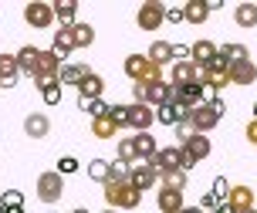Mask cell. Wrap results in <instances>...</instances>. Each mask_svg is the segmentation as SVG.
<instances>
[{
	"mask_svg": "<svg viewBox=\"0 0 257 213\" xmlns=\"http://www.w3.org/2000/svg\"><path fill=\"white\" fill-rule=\"evenodd\" d=\"M213 58H217V44L213 41H196V44H190V61L196 68H206Z\"/></svg>",
	"mask_w": 257,
	"mask_h": 213,
	"instance_id": "obj_21",
	"label": "cell"
},
{
	"mask_svg": "<svg viewBox=\"0 0 257 213\" xmlns=\"http://www.w3.org/2000/svg\"><path fill=\"white\" fill-rule=\"evenodd\" d=\"M159 186H166V189H186V173L183 169H173V173H159Z\"/></svg>",
	"mask_w": 257,
	"mask_h": 213,
	"instance_id": "obj_32",
	"label": "cell"
},
{
	"mask_svg": "<svg viewBox=\"0 0 257 213\" xmlns=\"http://www.w3.org/2000/svg\"><path fill=\"white\" fill-rule=\"evenodd\" d=\"M136 24L142 31H159V27L166 24V4L163 0H142L139 14H136Z\"/></svg>",
	"mask_w": 257,
	"mask_h": 213,
	"instance_id": "obj_4",
	"label": "cell"
},
{
	"mask_svg": "<svg viewBox=\"0 0 257 213\" xmlns=\"http://www.w3.org/2000/svg\"><path fill=\"white\" fill-rule=\"evenodd\" d=\"M206 101V88L196 81V85H183L176 88V105L180 109H196V105H203Z\"/></svg>",
	"mask_w": 257,
	"mask_h": 213,
	"instance_id": "obj_15",
	"label": "cell"
},
{
	"mask_svg": "<svg viewBox=\"0 0 257 213\" xmlns=\"http://www.w3.org/2000/svg\"><path fill=\"white\" fill-rule=\"evenodd\" d=\"M24 132H27L31 139H44L48 132H51V119H48L44 112H31V115L24 119Z\"/></svg>",
	"mask_w": 257,
	"mask_h": 213,
	"instance_id": "obj_23",
	"label": "cell"
},
{
	"mask_svg": "<svg viewBox=\"0 0 257 213\" xmlns=\"http://www.w3.org/2000/svg\"><path fill=\"white\" fill-rule=\"evenodd\" d=\"M125 179H128V166L108 163V183H125Z\"/></svg>",
	"mask_w": 257,
	"mask_h": 213,
	"instance_id": "obj_41",
	"label": "cell"
},
{
	"mask_svg": "<svg viewBox=\"0 0 257 213\" xmlns=\"http://www.w3.org/2000/svg\"><path fill=\"white\" fill-rule=\"evenodd\" d=\"M51 11H54V21H61V27H71L78 17V4L75 0H54Z\"/></svg>",
	"mask_w": 257,
	"mask_h": 213,
	"instance_id": "obj_26",
	"label": "cell"
},
{
	"mask_svg": "<svg viewBox=\"0 0 257 213\" xmlns=\"http://www.w3.org/2000/svg\"><path fill=\"white\" fill-rule=\"evenodd\" d=\"M146 105H149V109L176 105V88L169 85L166 78H163V81H153V85H146Z\"/></svg>",
	"mask_w": 257,
	"mask_h": 213,
	"instance_id": "obj_8",
	"label": "cell"
},
{
	"mask_svg": "<svg viewBox=\"0 0 257 213\" xmlns=\"http://www.w3.org/2000/svg\"><path fill=\"white\" fill-rule=\"evenodd\" d=\"M233 21H237V27H244V31L257 27V4H237L233 7Z\"/></svg>",
	"mask_w": 257,
	"mask_h": 213,
	"instance_id": "obj_28",
	"label": "cell"
},
{
	"mask_svg": "<svg viewBox=\"0 0 257 213\" xmlns=\"http://www.w3.org/2000/svg\"><path fill=\"white\" fill-rule=\"evenodd\" d=\"M196 81H200V68L193 61H173V68H169V85L173 88L196 85Z\"/></svg>",
	"mask_w": 257,
	"mask_h": 213,
	"instance_id": "obj_12",
	"label": "cell"
},
{
	"mask_svg": "<svg viewBox=\"0 0 257 213\" xmlns=\"http://www.w3.org/2000/svg\"><path fill=\"white\" fill-rule=\"evenodd\" d=\"M254 119H257V105H254Z\"/></svg>",
	"mask_w": 257,
	"mask_h": 213,
	"instance_id": "obj_54",
	"label": "cell"
},
{
	"mask_svg": "<svg viewBox=\"0 0 257 213\" xmlns=\"http://www.w3.org/2000/svg\"><path fill=\"white\" fill-rule=\"evenodd\" d=\"M41 98H44V105H58V101H61V85H58V81L44 85L41 88Z\"/></svg>",
	"mask_w": 257,
	"mask_h": 213,
	"instance_id": "obj_39",
	"label": "cell"
},
{
	"mask_svg": "<svg viewBox=\"0 0 257 213\" xmlns=\"http://www.w3.org/2000/svg\"><path fill=\"white\" fill-rule=\"evenodd\" d=\"M71 38H75V48H91L95 44V27L85 24V21H75L71 24Z\"/></svg>",
	"mask_w": 257,
	"mask_h": 213,
	"instance_id": "obj_30",
	"label": "cell"
},
{
	"mask_svg": "<svg viewBox=\"0 0 257 213\" xmlns=\"http://www.w3.org/2000/svg\"><path fill=\"white\" fill-rule=\"evenodd\" d=\"M17 206H24V193L21 189H4L0 193V210H17Z\"/></svg>",
	"mask_w": 257,
	"mask_h": 213,
	"instance_id": "obj_35",
	"label": "cell"
},
{
	"mask_svg": "<svg viewBox=\"0 0 257 213\" xmlns=\"http://www.w3.org/2000/svg\"><path fill=\"white\" fill-rule=\"evenodd\" d=\"M156 206L163 213H180L186 203H183V193L180 189H166V186H159V193H156Z\"/></svg>",
	"mask_w": 257,
	"mask_h": 213,
	"instance_id": "obj_18",
	"label": "cell"
},
{
	"mask_svg": "<svg viewBox=\"0 0 257 213\" xmlns=\"http://www.w3.org/2000/svg\"><path fill=\"white\" fill-rule=\"evenodd\" d=\"M105 203H108V210H136L142 203V193L132 183H105Z\"/></svg>",
	"mask_w": 257,
	"mask_h": 213,
	"instance_id": "obj_1",
	"label": "cell"
},
{
	"mask_svg": "<svg viewBox=\"0 0 257 213\" xmlns=\"http://www.w3.org/2000/svg\"><path fill=\"white\" fill-rule=\"evenodd\" d=\"M247 213H254V210H247Z\"/></svg>",
	"mask_w": 257,
	"mask_h": 213,
	"instance_id": "obj_55",
	"label": "cell"
},
{
	"mask_svg": "<svg viewBox=\"0 0 257 213\" xmlns=\"http://www.w3.org/2000/svg\"><path fill=\"white\" fill-rule=\"evenodd\" d=\"M132 98H136V105H146V85L142 81H132Z\"/></svg>",
	"mask_w": 257,
	"mask_h": 213,
	"instance_id": "obj_45",
	"label": "cell"
},
{
	"mask_svg": "<svg viewBox=\"0 0 257 213\" xmlns=\"http://www.w3.org/2000/svg\"><path fill=\"white\" fill-rule=\"evenodd\" d=\"M122 68H125V75L132 78V81H142V85L163 81V68H159V64H153L146 54H128Z\"/></svg>",
	"mask_w": 257,
	"mask_h": 213,
	"instance_id": "obj_2",
	"label": "cell"
},
{
	"mask_svg": "<svg viewBox=\"0 0 257 213\" xmlns=\"http://www.w3.org/2000/svg\"><path fill=\"white\" fill-rule=\"evenodd\" d=\"M17 78H21V71H17V58H14V54H0V88H14Z\"/></svg>",
	"mask_w": 257,
	"mask_h": 213,
	"instance_id": "obj_24",
	"label": "cell"
},
{
	"mask_svg": "<svg viewBox=\"0 0 257 213\" xmlns=\"http://www.w3.org/2000/svg\"><path fill=\"white\" fill-rule=\"evenodd\" d=\"M166 21L169 24H180L183 21V7H166Z\"/></svg>",
	"mask_w": 257,
	"mask_h": 213,
	"instance_id": "obj_47",
	"label": "cell"
},
{
	"mask_svg": "<svg viewBox=\"0 0 257 213\" xmlns=\"http://www.w3.org/2000/svg\"><path fill=\"white\" fill-rule=\"evenodd\" d=\"M61 196H64V176L54 173V169L41 173V176H38V200L51 206V203H58Z\"/></svg>",
	"mask_w": 257,
	"mask_h": 213,
	"instance_id": "obj_5",
	"label": "cell"
},
{
	"mask_svg": "<svg viewBox=\"0 0 257 213\" xmlns=\"http://www.w3.org/2000/svg\"><path fill=\"white\" fill-rule=\"evenodd\" d=\"M24 21L34 27V31H48V27L54 24L51 4H44V0H31V4H24Z\"/></svg>",
	"mask_w": 257,
	"mask_h": 213,
	"instance_id": "obj_6",
	"label": "cell"
},
{
	"mask_svg": "<svg viewBox=\"0 0 257 213\" xmlns=\"http://www.w3.org/2000/svg\"><path fill=\"white\" fill-rule=\"evenodd\" d=\"M173 61H190V44H173Z\"/></svg>",
	"mask_w": 257,
	"mask_h": 213,
	"instance_id": "obj_43",
	"label": "cell"
},
{
	"mask_svg": "<svg viewBox=\"0 0 257 213\" xmlns=\"http://www.w3.org/2000/svg\"><path fill=\"white\" fill-rule=\"evenodd\" d=\"M227 75H230V85H254L257 81V64L250 61V58H244V61H230Z\"/></svg>",
	"mask_w": 257,
	"mask_h": 213,
	"instance_id": "obj_13",
	"label": "cell"
},
{
	"mask_svg": "<svg viewBox=\"0 0 257 213\" xmlns=\"http://www.w3.org/2000/svg\"><path fill=\"white\" fill-rule=\"evenodd\" d=\"M227 203L233 206V213L254 210V189H250V186H230V193H227Z\"/></svg>",
	"mask_w": 257,
	"mask_h": 213,
	"instance_id": "obj_17",
	"label": "cell"
},
{
	"mask_svg": "<svg viewBox=\"0 0 257 213\" xmlns=\"http://www.w3.org/2000/svg\"><path fill=\"white\" fill-rule=\"evenodd\" d=\"M190 126H193V132H200V136H206V132H213V129L220 126V115L210 109V105H196L190 112Z\"/></svg>",
	"mask_w": 257,
	"mask_h": 213,
	"instance_id": "obj_10",
	"label": "cell"
},
{
	"mask_svg": "<svg viewBox=\"0 0 257 213\" xmlns=\"http://www.w3.org/2000/svg\"><path fill=\"white\" fill-rule=\"evenodd\" d=\"M217 206H220V200H217V196H213V193H206L203 200H200V210H203V213H210V210H217Z\"/></svg>",
	"mask_w": 257,
	"mask_h": 213,
	"instance_id": "obj_46",
	"label": "cell"
},
{
	"mask_svg": "<svg viewBox=\"0 0 257 213\" xmlns=\"http://www.w3.org/2000/svg\"><path fill=\"white\" fill-rule=\"evenodd\" d=\"M54 173H61V176L78 173V159H75V156H61V159H58V169H54Z\"/></svg>",
	"mask_w": 257,
	"mask_h": 213,
	"instance_id": "obj_42",
	"label": "cell"
},
{
	"mask_svg": "<svg viewBox=\"0 0 257 213\" xmlns=\"http://www.w3.org/2000/svg\"><path fill=\"white\" fill-rule=\"evenodd\" d=\"M108 119L115 129H128V105H108Z\"/></svg>",
	"mask_w": 257,
	"mask_h": 213,
	"instance_id": "obj_37",
	"label": "cell"
},
{
	"mask_svg": "<svg viewBox=\"0 0 257 213\" xmlns=\"http://www.w3.org/2000/svg\"><path fill=\"white\" fill-rule=\"evenodd\" d=\"M48 213H54V210H48Z\"/></svg>",
	"mask_w": 257,
	"mask_h": 213,
	"instance_id": "obj_56",
	"label": "cell"
},
{
	"mask_svg": "<svg viewBox=\"0 0 257 213\" xmlns=\"http://www.w3.org/2000/svg\"><path fill=\"white\" fill-rule=\"evenodd\" d=\"M156 122V109L149 105H128V129H136V132H149V126Z\"/></svg>",
	"mask_w": 257,
	"mask_h": 213,
	"instance_id": "obj_14",
	"label": "cell"
},
{
	"mask_svg": "<svg viewBox=\"0 0 257 213\" xmlns=\"http://www.w3.org/2000/svg\"><path fill=\"white\" fill-rule=\"evenodd\" d=\"M156 122L176 126V122H180V105H163V109H156Z\"/></svg>",
	"mask_w": 257,
	"mask_h": 213,
	"instance_id": "obj_36",
	"label": "cell"
},
{
	"mask_svg": "<svg viewBox=\"0 0 257 213\" xmlns=\"http://www.w3.org/2000/svg\"><path fill=\"white\" fill-rule=\"evenodd\" d=\"M38 54H41V48H34V44H24V48L14 54V58H17V71H21V75H27V78H34V68H38Z\"/></svg>",
	"mask_w": 257,
	"mask_h": 213,
	"instance_id": "obj_20",
	"label": "cell"
},
{
	"mask_svg": "<svg viewBox=\"0 0 257 213\" xmlns=\"http://www.w3.org/2000/svg\"><path fill=\"white\" fill-rule=\"evenodd\" d=\"M58 71H61L58 54H51V51H41V54H38V68H34V85L44 88V85H51V81H58Z\"/></svg>",
	"mask_w": 257,
	"mask_h": 213,
	"instance_id": "obj_7",
	"label": "cell"
},
{
	"mask_svg": "<svg viewBox=\"0 0 257 213\" xmlns=\"http://www.w3.org/2000/svg\"><path fill=\"white\" fill-rule=\"evenodd\" d=\"M254 213H257V210H254Z\"/></svg>",
	"mask_w": 257,
	"mask_h": 213,
	"instance_id": "obj_57",
	"label": "cell"
},
{
	"mask_svg": "<svg viewBox=\"0 0 257 213\" xmlns=\"http://www.w3.org/2000/svg\"><path fill=\"white\" fill-rule=\"evenodd\" d=\"M75 51V38H71V27H58L51 41V54H58V61L64 64V58Z\"/></svg>",
	"mask_w": 257,
	"mask_h": 213,
	"instance_id": "obj_19",
	"label": "cell"
},
{
	"mask_svg": "<svg viewBox=\"0 0 257 213\" xmlns=\"http://www.w3.org/2000/svg\"><path fill=\"white\" fill-rule=\"evenodd\" d=\"M71 213H88V210H85V206H78V210H71Z\"/></svg>",
	"mask_w": 257,
	"mask_h": 213,
	"instance_id": "obj_52",
	"label": "cell"
},
{
	"mask_svg": "<svg viewBox=\"0 0 257 213\" xmlns=\"http://www.w3.org/2000/svg\"><path fill=\"white\" fill-rule=\"evenodd\" d=\"M102 213H118V210H102Z\"/></svg>",
	"mask_w": 257,
	"mask_h": 213,
	"instance_id": "obj_53",
	"label": "cell"
},
{
	"mask_svg": "<svg viewBox=\"0 0 257 213\" xmlns=\"http://www.w3.org/2000/svg\"><path fill=\"white\" fill-rule=\"evenodd\" d=\"M156 173H173V169H183V152L180 146H166V149H156V156L149 159Z\"/></svg>",
	"mask_w": 257,
	"mask_h": 213,
	"instance_id": "obj_9",
	"label": "cell"
},
{
	"mask_svg": "<svg viewBox=\"0 0 257 213\" xmlns=\"http://www.w3.org/2000/svg\"><path fill=\"white\" fill-rule=\"evenodd\" d=\"M230 186H233V183L227 179V176H217V179H213V189H210V193H213V196H217V200L223 203V200H227V193H230Z\"/></svg>",
	"mask_w": 257,
	"mask_h": 213,
	"instance_id": "obj_40",
	"label": "cell"
},
{
	"mask_svg": "<svg viewBox=\"0 0 257 213\" xmlns=\"http://www.w3.org/2000/svg\"><path fill=\"white\" fill-rule=\"evenodd\" d=\"M247 142H250V146H257V119H250V122H247Z\"/></svg>",
	"mask_w": 257,
	"mask_h": 213,
	"instance_id": "obj_48",
	"label": "cell"
},
{
	"mask_svg": "<svg viewBox=\"0 0 257 213\" xmlns=\"http://www.w3.org/2000/svg\"><path fill=\"white\" fill-rule=\"evenodd\" d=\"M115 156H118L115 163H122V166H132V163H139V159H136V146H132V136L118 139V152H115Z\"/></svg>",
	"mask_w": 257,
	"mask_h": 213,
	"instance_id": "obj_33",
	"label": "cell"
},
{
	"mask_svg": "<svg viewBox=\"0 0 257 213\" xmlns=\"http://www.w3.org/2000/svg\"><path fill=\"white\" fill-rule=\"evenodd\" d=\"M4 213H27V210H24V206H17V210H4Z\"/></svg>",
	"mask_w": 257,
	"mask_h": 213,
	"instance_id": "obj_51",
	"label": "cell"
},
{
	"mask_svg": "<svg viewBox=\"0 0 257 213\" xmlns=\"http://www.w3.org/2000/svg\"><path fill=\"white\" fill-rule=\"evenodd\" d=\"M173 129H176V136H180V146H183V142H186V139L193 136V126H190V122H176Z\"/></svg>",
	"mask_w": 257,
	"mask_h": 213,
	"instance_id": "obj_44",
	"label": "cell"
},
{
	"mask_svg": "<svg viewBox=\"0 0 257 213\" xmlns=\"http://www.w3.org/2000/svg\"><path fill=\"white\" fill-rule=\"evenodd\" d=\"M128 183L139 189V193H146V189H153L156 183H159V173H156L149 163H132L128 166Z\"/></svg>",
	"mask_w": 257,
	"mask_h": 213,
	"instance_id": "obj_11",
	"label": "cell"
},
{
	"mask_svg": "<svg viewBox=\"0 0 257 213\" xmlns=\"http://www.w3.org/2000/svg\"><path fill=\"white\" fill-rule=\"evenodd\" d=\"M91 68L88 64H61V71H58V85H81V78L88 75Z\"/></svg>",
	"mask_w": 257,
	"mask_h": 213,
	"instance_id": "obj_25",
	"label": "cell"
},
{
	"mask_svg": "<svg viewBox=\"0 0 257 213\" xmlns=\"http://www.w3.org/2000/svg\"><path fill=\"white\" fill-rule=\"evenodd\" d=\"M118 129L112 126V119L108 115H102V119H91V136L95 139H115Z\"/></svg>",
	"mask_w": 257,
	"mask_h": 213,
	"instance_id": "obj_31",
	"label": "cell"
},
{
	"mask_svg": "<svg viewBox=\"0 0 257 213\" xmlns=\"http://www.w3.org/2000/svg\"><path fill=\"white\" fill-rule=\"evenodd\" d=\"M210 213H233V206H230V203H227V200H223V203H220V206H217V210H210Z\"/></svg>",
	"mask_w": 257,
	"mask_h": 213,
	"instance_id": "obj_49",
	"label": "cell"
},
{
	"mask_svg": "<svg viewBox=\"0 0 257 213\" xmlns=\"http://www.w3.org/2000/svg\"><path fill=\"white\" fill-rule=\"evenodd\" d=\"M88 176L91 179H95V183H108V163H105V159H91L88 163Z\"/></svg>",
	"mask_w": 257,
	"mask_h": 213,
	"instance_id": "obj_38",
	"label": "cell"
},
{
	"mask_svg": "<svg viewBox=\"0 0 257 213\" xmlns=\"http://www.w3.org/2000/svg\"><path fill=\"white\" fill-rule=\"evenodd\" d=\"M206 17H210L206 0H186V4H183V21H190V24H203Z\"/></svg>",
	"mask_w": 257,
	"mask_h": 213,
	"instance_id": "obj_27",
	"label": "cell"
},
{
	"mask_svg": "<svg viewBox=\"0 0 257 213\" xmlns=\"http://www.w3.org/2000/svg\"><path fill=\"white\" fill-rule=\"evenodd\" d=\"M132 146H136V159H139V163H149L156 156V149H159L153 132H136V136H132Z\"/></svg>",
	"mask_w": 257,
	"mask_h": 213,
	"instance_id": "obj_22",
	"label": "cell"
},
{
	"mask_svg": "<svg viewBox=\"0 0 257 213\" xmlns=\"http://www.w3.org/2000/svg\"><path fill=\"white\" fill-rule=\"evenodd\" d=\"M217 54L223 61H244V58H250V51L244 44H223V48H217Z\"/></svg>",
	"mask_w": 257,
	"mask_h": 213,
	"instance_id": "obj_34",
	"label": "cell"
},
{
	"mask_svg": "<svg viewBox=\"0 0 257 213\" xmlns=\"http://www.w3.org/2000/svg\"><path fill=\"white\" fill-rule=\"evenodd\" d=\"M210 149H213V146H210V136L193 132V136L180 146V152H183V173H190L196 163H203L206 156H210Z\"/></svg>",
	"mask_w": 257,
	"mask_h": 213,
	"instance_id": "obj_3",
	"label": "cell"
},
{
	"mask_svg": "<svg viewBox=\"0 0 257 213\" xmlns=\"http://www.w3.org/2000/svg\"><path fill=\"white\" fill-rule=\"evenodd\" d=\"M180 213H203V210H200V206H183Z\"/></svg>",
	"mask_w": 257,
	"mask_h": 213,
	"instance_id": "obj_50",
	"label": "cell"
},
{
	"mask_svg": "<svg viewBox=\"0 0 257 213\" xmlns=\"http://www.w3.org/2000/svg\"><path fill=\"white\" fill-rule=\"evenodd\" d=\"M146 58L163 68L166 61H173V44H169V41H153V44H149V51H146Z\"/></svg>",
	"mask_w": 257,
	"mask_h": 213,
	"instance_id": "obj_29",
	"label": "cell"
},
{
	"mask_svg": "<svg viewBox=\"0 0 257 213\" xmlns=\"http://www.w3.org/2000/svg\"><path fill=\"white\" fill-rule=\"evenodd\" d=\"M102 91H105V78L95 75V71H88V75L81 78V85H78V98L95 101V98H102Z\"/></svg>",
	"mask_w": 257,
	"mask_h": 213,
	"instance_id": "obj_16",
	"label": "cell"
}]
</instances>
